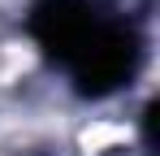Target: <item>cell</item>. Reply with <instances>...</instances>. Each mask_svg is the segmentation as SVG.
Instances as JSON below:
<instances>
[{"label": "cell", "instance_id": "cell-1", "mask_svg": "<svg viewBox=\"0 0 160 156\" xmlns=\"http://www.w3.org/2000/svg\"><path fill=\"white\" fill-rule=\"evenodd\" d=\"M30 39L74 78V91L104 100L121 91L143 65V35L100 0H35L26 13Z\"/></svg>", "mask_w": 160, "mask_h": 156}]
</instances>
